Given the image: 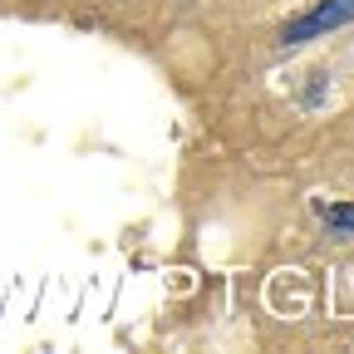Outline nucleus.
Listing matches in <instances>:
<instances>
[{"label": "nucleus", "instance_id": "1", "mask_svg": "<svg viewBox=\"0 0 354 354\" xmlns=\"http://www.w3.org/2000/svg\"><path fill=\"white\" fill-rule=\"evenodd\" d=\"M349 20H354V0H325V6H315L305 20L286 25V30H281V44H305V39H315V35H325V30H339V25H349Z\"/></svg>", "mask_w": 354, "mask_h": 354}, {"label": "nucleus", "instance_id": "2", "mask_svg": "<svg viewBox=\"0 0 354 354\" xmlns=\"http://www.w3.org/2000/svg\"><path fill=\"white\" fill-rule=\"evenodd\" d=\"M320 216L330 221L335 232H354V207H320Z\"/></svg>", "mask_w": 354, "mask_h": 354}]
</instances>
